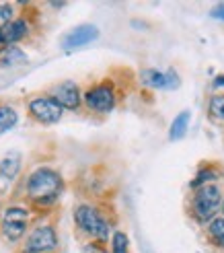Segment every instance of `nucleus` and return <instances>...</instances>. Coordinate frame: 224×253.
I'll list each match as a JSON object with an SVG mask.
<instances>
[{"instance_id":"nucleus-1","label":"nucleus","mask_w":224,"mask_h":253,"mask_svg":"<svg viewBox=\"0 0 224 253\" xmlns=\"http://www.w3.org/2000/svg\"><path fill=\"white\" fill-rule=\"evenodd\" d=\"M60 192H62V177L56 171L41 167L29 175L27 196L35 202V204H41V206L54 204L60 196Z\"/></svg>"},{"instance_id":"nucleus-2","label":"nucleus","mask_w":224,"mask_h":253,"mask_svg":"<svg viewBox=\"0 0 224 253\" xmlns=\"http://www.w3.org/2000/svg\"><path fill=\"white\" fill-rule=\"evenodd\" d=\"M220 206H222V189L218 185H212V183L202 185L195 192L193 202H191L193 214H195V218L200 222L212 220L218 214Z\"/></svg>"},{"instance_id":"nucleus-3","label":"nucleus","mask_w":224,"mask_h":253,"mask_svg":"<svg viewBox=\"0 0 224 253\" xmlns=\"http://www.w3.org/2000/svg\"><path fill=\"white\" fill-rule=\"evenodd\" d=\"M74 218H76V224L86 235H91L95 239H107L109 224L101 216V212L99 210H95L91 206H78L76 212H74Z\"/></svg>"},{"instance_id":"nucleus-4","label":"nucleus","mask_w":224,"mask_h":253,"mask_svg":"<svg viewBox=\"0 0 224 253\" xmlns=\"http://www.w3.org/2000/svg\"><path fill=\"white\" fill-rule=\"evenodd\" d=\"M27 220L29 214L25 208H17L12 206L8 210H4L2 214V235L8 241H19V239L27 231Z\"/></svg>"},{"instance_id":"nucleus-5","label":"nucleus","mask_w":224,"mask_h":253,"mask_svg":"<svg viewBox=\"0 0 224 253\" xmlns=\"http://www.w3.org/2000/svg\"><path fill=\"white\" fill-rule=\"evenodd\" d=\"M56 245H58V237L52 226H37L27 237L25 253H47V251H54Z\"/></svg>"},{"instance_id":"nucleus-6","label":"nucleus","mask_w":224,"mask_h":253,"mask_svg":"<svg viewBox=\"0 0 224 253\" xmlns=\"http://www.w3.org/2000/svg\"><path fill=\"white\" fill-rule=\"evenodd\" d=\"M84 103L97 113H107L115 105V93L109 84H99L84 93Z\"/></svg>"},{"instance_id":"nucleus-7","label":"nucleus","mask_w":224,"mask_h":253,"mask_svg":"<svg viewBox=\"0 0 224 253\" xmlns=\"http://www.w3.org/2000/svg\"><path fill=\"white\" fill-rule=\"evenodd\" d=\"M62 109L52 97H37L29 103V113L41 124H56L62 118Z\"/></svg>"},{"instance_id":"nucleus-8","label":"nucleus","mask_w":224,"mask_h":253,"mask_svg":"<svg viewBox=\"0 0 224 253\" xmlns=\"http://www.w3.org/2000/svg\"><path fill=\"white\" fill-rule=\"evenodd\" d=\"M52 99L62 109H76L80 105V91L72 81H66V83L54 86Z\"/></svg>"},{"instance_id":"nucleus-9","label":"nucleus","mask_w":224,"mask_h":253,"mask_svg":"<svg viewBox=\"0 0 224 253\" xmlns=\"http://www.w3.org/2000/svg\"><path fill=\"white\" fill-rule=\"evenodd\" d=\"M142 83L152 86V88H177L179 86V79L173 70L160 72V70H142Z\"/></svg>"},{"instance_id":"nucleus-10","label":"nucleus","mask_w":224,"mask_h":253,"mask_svg":"<svg viewBox=\"0 0 224 253\" xmlns=\"http://www.w3.org/2000/svg\"><path fill=\"white\" fill-rule=\"evenodd\" d=\"M29 27L27 23H25V19H12L10 23L2 25L0 27V47H8L12 43L21 42L25 35H27Z\"/></svg>"},{"instance_id":"nucleus-11","label":"nucleus","mask_w":224,"mask_h":253,"mask_svg":"<svg viewBox=\"0 0 224 253\" xmlns=\"http://www.w3.org/2000/svg\"><path fill=\"white\" fill-rule=\"evenodd\" d=\"M99 37V31L95 25H80V27L72 29L66 37H64V47L66 49H74V47H80V45H86L95 42Z\"/></svg>"},{"instance_id":"nucleus-12","label":"nucleus","mask_w":224,"mask_h":253,"mask_svg":"<svg viewBox=\"0 0 224 253\" xmlns=\"http://www.w3.org/2000/svg\"><path fill=\"white\" fill-rule=\"evenodd\" d=\"M189 111H181L179 116L173 120V124H171V132H169V138L171 140H181V138L185 136V132H187V128H189Z\"/></svg>"},{"instance_id":"nucleus-13","label":"nucleus","mask_w":224,"mask_h":253,"mask_svg":"<svg viewBox=\"0 0 224 253\" xmlns=\"http://www.w3.org/2000/svg\"><path fill=\"white\" fill-rule=\"evenodd\" d=\"M27 58H25V54L21 52L19 47H2V52H0V66H15L19 64V62H25Z\"/></svg>"},{"instance_id":"nucleus-14","label":"nucleus","mask_w":224,"mask_h":253,"mask_svg":"<svg viewBox=\"0 0 224 253\" xmlns=\"http://www.w3.org/2000/svg\"><path fill=\"white\" fill-rule=\"evenodd\" d=\"M17 120H19V116H17V111L12 107H8V105L0 107V134L8 132L10 128H15Z\"/></svg>"},{"instance_id":"nucleus-15","label":"nucleus","mask_w":224,"mask_h":253,"mask_svg":"<svg viewBox=\"0 0 224 253\" xmlns=\"http://www.w3.org/2000/svg\"><path fill=\"white\" fill-rule=\"evenodd\" d=\"M208 233H210V239H212V241H214L220 249H224V218H222V216L210 220Z\"/></svg>"},{"instance_id":"nucleus-16","label":"nucleus","mask_w":224,"mask_h":253,"mask_svg":"<svg viewBox=\"0 0 224 253\" xmlns=\"http://www.w3.org/2000/svg\"><path fill=\"white\" fill-rule=\"evenodd\" d=\"M19 167H21V165H19V155H8L2 163H0V173H2L6 179L10 181L12 177L19 173Z\"/></svg>"},{"instance_id":"nucleus-17","label":"nucleus","mask_w":224,"mask_h":253,"mask_svg":"<svg viewBox=\"0 0 224 253\" xmlns=\"http://www.w3.org/2000/svg\"><path fill=\"white\" fill-rule=\"evenodd\" d=\"M208 109L214 120H224V95H212Z\"/></svg>"},{"instance_id":"nucleus-18","label":"nucleus","mask_w":224,"mask_h":253,"mask_svg":"<svg viewBox=\"0 0 224 253\" xmlns=\"http://www.w3.org/2000/svg\"><path fill=\"white\" fill-rule=\"evenodd\" d=\"M113 245H111V249H113V253H128V237L123 235L121 231L113 233V241H111Z\"/></svg>"},{"instance_id":"nucleus-19","label":"nucleus","mask_w":224,"mask_h":253,"mask_svg":"<svg viewBox=\"0 0 224 253\" xmlns=\"http://www.w3.org/2000/svg\"><path fill=\"white\" fill-rule=\"evenodd\" d=\"M218 177V171H214V169H206V171H202L200 175H197V179L193 181V187H200V185H206L208 181H212V179H216Z\"/></svg>"},{"instance_id":"nucleus-20","label":"nucleus","mask_w":224,"mask_h":253,"mask_svg":"<svg viewBox=\"0 0 224 253\" xmlns=\"http://www.w3.org/2000/svg\"><path fill=\"white\" fill-rule=\"evenodd\" d=\"M12 21V6L8 2H0V27Z\"/></svg>"},{"instance_id":"nucleus-21","label":"nucleus","mask_w":224,"mask_h":253,"mask_svg":"<svg viewBox=\"0 0 224 253\" xmlns=\"http://www.w3.org/2000/svg\"><path fill=\"white\" fill-rule=\"evenodd\" d=\"M212 17H214V19H222V21H224V4H218V6H214V8H212Z\"/></svg>"},{"instance_id":"nucleus-22","label":"nucleus","mask_w":224,"mask_h":253,"mask_svg":"<svg viewBox=\"0 0 224 253\" xmlns=\"http://www.w3.org/2000/svg\"><path fill=\"white\" fill-rule=\"evenodd\" d=\"M214 86H224V74H222V77H216V81H214Z\"/></svg>"},{"instance_id":"nucleus-23","label":"nucleus","mask_w":224,"mask_h":253,"mask_svg":"<svg viewBox=\"0 0 224 253\" xmlns=\"http://www.w3.org/2000/svg\"><path fill=\"white\" fill-rule=\"evenodd\" d=\"M86 253H105V251H101V249H97V247H89V249H86Z\"/></svg>"},{"instance_id":"nucleus-24","label":"nucleus","mask_w":224,"mask_h":253,"mask_svg":"<svg viewBox=\"0 0 224 253\" xmlns=\"http://www.w3.org/2000/svg\"><path fill=\"white\" fill-rule=\"evenodd\" d=\"M222 218H224V200H222Z\"/></svg>"}]
</instances>
